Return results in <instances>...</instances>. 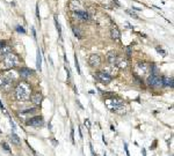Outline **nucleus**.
Instances as JSON below:
<instances>
[{
	"label": "nucleus",
	"mask_w": 174,
	"mask_h": 156,
	"mask_svg": "<svg viewBox=\"0 0 174 156\" xmlns=\"http://www.w3.org/2000/svg\"><path fill=\"white\" fill-rule=\"evenodd\" d=\"M1 146H2V148H4L5 150H7V152H11V148L8 147V144H7L6 142H2V143H1Z\"/></svg>",
	"instance_id": "23"
},
{
	"label": "nucleus",
	"mask_w": 174,
	"mask_h": 156,
	"mask_svg": "<svg viewBox=\"0 0 174 156\" xmlns=\"http://www.w3.org/2000/svg\"><path fill=\"white\" fill-rule=\"evenodd\" d=\"M1 58H2V56H1V53H0V60H1Z\"/></svg>",
	"instance_id": "31"
},
{
	"label": "nucleus",
	"mask_w": 174,
	"mask_h": 156,
	"mask_svg": "<svg viewBox=\"0 0 174 156\" xmlns=\"http://www.w3.org/2000/svg\"><path fill=\"white\" fill-rule=\"evenodd\" d=\"M36 67H37V69L41 72V69H42V54H41V51L40 50H37V58H36Z\"/></svg>",
	"instance_id": "18"
},
{
	"label": "nucleus",
	"mask_w": 174,
	"mask_h": 156,
	"mask_svg": "<svg viewBox=\"0 0 174 156\" xmlns=\"http://www.w3.org/2000/svg\"><path fill=\"white\" fill-rule=\"evenodd\" d=\"M0 108H1L2 110H5V109H4V105H2V104H1V103H0Z\"/></svg>",
	"instance_id": "30"
},
{
	"label": "nucleus",
	"mask_w": 174,
	"mask_h": 156,
	"mask_svg": "<svg viewBox=\"0 0 174 156\" xmlns=\"http://www.w3.org/2000/svg\"><path fill=\"white\" fill-rule=\"evenodd\" d=\"M15 81V75L13 73H1L0 74V88L2 90L8 91L12 88V84Z\"/></svg>",
	"instance_id": "3"
},
{
	"label": "nucleus",
	"mask_w": 174,
	"mask_h": 156,
	"mask_svg": "<svg viewBox=\"0 0 174 156\" xmlns=\"http://www.w3.org/2000/svg\"><path fill=\"white\" fill-rule=\"evenodd\" d=\"M30 100H31V102L35 104L36 106H39V105H41L42 101H43V96H42L41 92H35V94H31Z\"/></svg>",
	"instance_id": "10"
},
{
	"label": "nucleus",
	"mask_w": 174,
	"mask_h": 156,
	"mask_svg": "<svg viewBox=\"0 0 174 156\" xmlns=\"http://www.w3.org/2000/svg\"><path fill=\"white\" fill-rule=\"evenodd\" d=\"M31 96V87L27 82L21 81L15 87V98L19 102H27Z\"/></svg>",
	"instance_id": "1"
},
{
	"label": "nucleus",
	"mask_w": 174,
	"mask_h": 156,
	"mask_svg": "<svg viewBox=\"0 0 174 156\" xmlns=\"http://www.w3.org/2000/svg\"><path fill=\"white\" fill-rule=\"evenodd\" d=\"M74 63H76V67H77V71H78V74H80V67H79V61H78L77 56L74 57Z\"/></svg>",
	"instance_id": "22"
},
{
	"label": "nucleus",
	"mask_w": 174,
	"mask_h": 156,
	"mask_svg": "<svg viewBox=\"0 0 174 156\" xmlns=\"http://www.w3.org/2000/svg\"><path fill=\"white\" fill-rule=\"evenodd\" d=\"M9 139H11L12 143L16 144V146H20V143H21V139H20V138H19V136H17L15 133H12V134H11Z\"/></svg>",
	"instance_id": "17"
},
{
	"label": "nucleus",
	"mask_w": 174,
	"mask_h": 156,
	"mask_svg": "<svg viewBox=\"0 0 174 156\" xmlns=\"http://www.w3.org/2000/svg\"><path fill=\"white\" fill-rule=\"evenodd\" d=\"M9 123H11V126H12V129H13V131L16 130V126H15V124H14L13 119H9Z\"/></svg>",
	"instance_id": "25"
},
{
	"label": "nucleus",
	"mask_w": 174,
	"mask_h": 156,
	"mask_svg": "<svg viewBox=\"0 0 174 156\" xmlns=\"http://www.w3.org/2000/svg\"><path fill=\"white\" fill-rule=\"evenodd\" d=\"M116 64L119 66V68H125L128 66V63H127L125 59H117L116 60Z\"/></svg>",
	"instance_id": "20"
},
{
	"label": "nucleus",
	"mask_w": 174,
	"mask_h": 156,
	"mask_svg": "<svg viewBox=\"0 0 174 156\" xmlns=\"http://www.w3.org/2000/svg\"><path fill=\"white\" fill-rule=\"evenodd\" d=\"M72 30H73L74 35H76L78 38H81V32H80V30H79V28H76V27H73V28H72Z\"/></svg>",
	"instance_id": "21"
},
{
	"label": "nucleus",
	"mask_w": 174,
	"mask_h": 156,
	"mask_svg": "<svg viewBox=\"0 0 174 156\" xmlns=\"http://www.w3.org/2000/svg\"><path fill=\"white\" fill-rule=\"evenodd\" d=\"M29 120H27L28 126H31V127H42L43 124H44V120L41 116H34V117L28 118Z\"/></svg>",
	"instance_id": "5"
},
{
	"label": "nucleus",
	"mask_w": 174,
	"mask_h": 156,
	"mask_svg": "<svg viewBox=\"0 0 174 156\" xmlns=\"http://www.w3.org/2000/svg\"><path fill=\"white\" fill-rule=\"evenodd\" d=\"M85 126H87V129H90V127H91V124H90V120H88V119H86V120H85Z\"/></svg>",
	"instance_id": "27"
},
{
	"label": "nucleus",
	"mask_w": 174,
	"mask_h": 156,
	"mask_svg": "<svg viewBox=\"0 0 174 156\" xmlns=\"http://www.w3.org/2000/svg\"><path fill=\"white\" fill-rule=\"evenodd\" d=\"M19 73H20V77H21V78L27 79V78H29L31 74H33V71H31V69H29V68H26V67H25V68H21Z\"/></svg>",
	"instance_id": "13"
},
{
	"label": "nucleus",
	"mask_w": 174,
	"mask_h": 156,
	"mask_svg": "<svg viewBox=\"0 0 174 156\" xmlns=\"http://www.w3.org/2000/svg\"><path fill=\"white\" fill-rule=\"evenodd\" d=\"M6 44H5V42H2V40H0V49H2L4 46H5Z\"/></svg>",
	"instance_id": "28"
},
{
	"label": "nucleus",
	"mask_w": 174,
	"mask_h": 156,
	"mask_svg": "<svg viewBox=\"0 0 174 156\" xmlns=\"http://www.w3.org/2000/svg\"><path fill=\"white\" fill-rule=\"evenodd\" d=\"M68 7L72 9V11H79V8H81V4L79 0H71L70 1V5H68Z\"/></svg>",
	"instance_id": "12"
},
{
	"label": "nucleus",
	"mask_w": 174,
	"mask_h": 156,
	"mask_svg": "<svg viewBox=\"0 0 174 156\" xmlns=\"http://www.w3.org/2000/svg\"><path fill=\"white\" fill-rule=\"evenodd\" d=\"M124 148H125V152H127V155L129 156V150H128V146H127V144H124Z\"/></svg>",
	"instance_id": "29"
},
{
	"label": "nucleus",
	"mask_w": 174,
	"mask_h": 156,
	"mask_svg": "<svg viewBox=\"0 0 174 156\" xmlns=\"http://www.w3.org/2000/svg\"><path fill=\"white\" fill-rule=\"evenodd\" d=\"M19 64V58L17 56L13 53V52H9L7 54H5L1 60H0V65H1V68L4 69H11V68H14L15 66H17Z\"/></svg>",
	"instance_id": "2"
},
{
	"label": "nucleus",
	"mask_w": 174,
	"mask_h": 156,
	"mask_svg": "<svg viewBox=\"0 0 174 156\" xmlns=\"http://www.w3.org/2000/svg\"><path fill=\"white\" fill-rule=\"evenodd\" d=\"M161 83L164 84V86H170V87H173V80L170 78H167V77H164V78H161Z\"/></svg>",
	"instance_id": "19"
},
{
	"label": "nucleus",
	"mask_w": 174,
	"mask_h": 156,
	"mask_svg": "<svg viewBox=\"0 0 174 156\" xmlns=\"http://www.w3.org/2000/svg\"><path fill=\"white\" fill-rule=\"evenodd\" d=\"M71 139H72V142H74V131H73V129H71Z\"/></svg>",
	"instance_id": "26"
},
{
	"label": "nucleus",
	"mask_w": 174,
	"mask_h": 156,
	"mask_svg": "<svg viewBox=\"0 0 174 156\" xmlns=\"http://www.w3.org/2000/svg\"><path fill=\"white\" fill-rule=\"evenodd\" d=\"M110 36H111V38L113 39H120L121 37V32H120V30L116 28V27H113L111 29H110Z\"/></svg>",
	"instance_id": "14"
},
{
	"label": "nucleus",
	"mask_w": 174,
	"mask_h": 156,
	"mask_svg": "<svg viewBox=\"0 0 174 156\" xmlns=\"http://www.w3.org/2000/svg\"><path fill=\"white\" fill-rule=\"evenodd\" d=\"M96 77H98V79H99L102 83H105V84H108V83H110V82H111V77L108 74L107 72H103V71L98 72Z\"/></svg>",
	"instance_id": "9"
},
{
	"label": "nucleus",
	"mask_w": 174,
	"mask_h": 156,
	"mask_svg": "<svg viewBox=\"0 0 174 156\" xmlns=\"http://www.w3.org/2000/svg\"><path fill=\"white\" fill-rule=\"evenodd\" d=\"M88 64H90L91 67H98V66H100V64H101V57L99 54H96V53L91 54L88 57Z\"/></svg>",
	"instance_id": "8"
},
{
	"label": "nucleus",
	"mask_w": 174,
	"mask_h": 156,
	"mask_svg": "<svg viewBox=\"0 0 174 156\" xmlns=\"http://www.w3.org/2000/svg\"><path fill=\"white\" fill-rule=\"evenodd\" d=\"M76 15H77L80 20H82V21H87V20L90 19V15H88V13H87V12H85V11H77V12H76Z\"/></svg>",
	"instance_id": "15"
},
{
	"label": "nucleus",
	"mask_w": 174,
	"mask_h": 156,
	"mask_svg": "<svg viewBox=\"0 0 174 156\" xmlns=\"http://www.w3.org/2000/svg\"><path fill=\"white\" fill-rule=\"evenodd\" d=\"M106 105L110 111H115L117 108L123 105V101L120 98H108L106 100Z\"/></svg>",
	"instance_id": "4"
},
{
	"label": "nucleus",
	"mask_w": 174,
	"mask_h": 156,
	"mask_svg": "<svg viewBox=\"0 0 174 156\" xmlns=\"http://www.w3.org/2000/svg\"><path fill=\"white\" fill-rule=\"evenodd\" d=\"M36 111H37V109H28V110H25V111H22L21 113H20V117H26V116H33V115H35L36 113Z\"/></svg>",
	"instance_id": "16"
},
{
	"label": "nucleus",
	"mask_w": 174,
	"mask_h": 156,
	"mask_svg": "<svg viewBox=\"0 0 174 156\" xmlns=\"http://www.w3.org/2000/svg\"><path fill=\"white\" fill-rule=\"evenodd\" d=\"M116 60H117V54H116V52L115 51L108 52L107 61L109 63V65H111V66L116 65Z\"/></svg>",
	"instance_id": "11"
},
{
	"label": "nucleus",
	"mask_w": 174,
	"mask_h": 156,
	"mask_svg": "<svg viewBox=\"0 0 174 156\" xmlns=\"http://www.w3.org/2000/svg\"><path fill=\"white\" fill-rule=\"evenodd\" d=\"M146 83L150 86V87H159V86H162L161 83V79L156 75V74H151L146 80Z\"/></svg>",
	"instance_id": "6"
},
{
	"label": "nucleus",
	"mask_w": 174,
	"mask_h": 156,
	"mask_svg": "<svg viewBox=\"0 0 174 156\" xmlns=\"http://www.w3.org/2000/svg\"><path fill=\"white\" fill-rule=\"evenodd\" d=\"M149 69H150V67H149L146 63H138L137 66H136V73H138L141 77L146 75L149 73Z\"/></svg>",
	"instance_id": "7"
},
{
	"label": "nucleus",
	"mask_w": 174,
	"mask_h": 156,
	"mask_svg": "<svg viewBox=\"0 0 174 156\" xmlns=\"http://www.w3.org/2000/svg\"><path fill=\"white\" fill-rule=\"evenodd\" d=\"M16 30H17L19 32H23V34L26 32V30H25V29H23L22 27H20V26H17V27H16Z\"/></svg>",
	"instance_id": "24"
}]
</instances>
